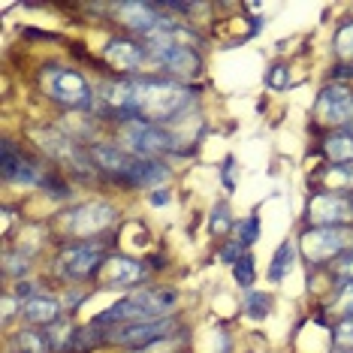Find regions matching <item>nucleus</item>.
Here are the masks:
<instances>
[{
	"label": "nucleus",
	"instance_id": "nucleus-1",
	"mask_svg": "<svg viewBox=\"0 0 353 353\" xmlns=\"http://www.w3.org/2000/svg\"><path fill=\"white\" fill-rule=\"evenodd\" d=\"M106 112L118 121H170L190 103V91L170 79H133L103 88Z\"/></svg>",
	"mask_w": 353,
	"mask_h": 353
},
{
	"label": "nucleus",
	"instance_id": "nucleus-2",
	"mask_svg": "<svg viewBox=\"0 0 353 353\" xmlns=\"http://www.w3.org/2000/svg\"><path fill=\"white\" fill-rule=\"evenodd\" d=\"M179 296L166 287H148V290H136L115 302L103 314H97L94 326H127V323H145V320H160L175 308Z\"/></svg>",
	"mask_w": 353,
	"mask_h": 353
},
{
	"label": "nucleus",
	"instance_id": "nucleus-3",
	"mask_svg": "<svg viewBox=\"0 0 353 353\" xmlns=\"http://www.w3.org/2000/svg\"><path fill=\"white\" fill-rule=\"evenodd\" d=\"M39 85H43L46 97L61 103V106H70V109H82L91 103V85L85 82L82 73L70 67H43L39 73Z\"/></svg>",
	"mask_w": 353,
	"mask_h": 353
},
{
	"label": "nucleus",
	"instance_id": "nucleus-4",
	"mask_svg": "<svg viewBox=\"0 0 353 353\" xmlns=\"http://www.w3.org/2000/svg\"><path fill=\"white\" fill-rule=\"evenodd\" d=\"M353 248V230L350 227H311L302 232L299 251L305 254L308 263H326L341 256L344 251Z\"/></svg>",
	"mask_w": 353,
	"mask_h": 353
},
{
	"label": "nucleus",
	"instance_id": "nucleus-5",
	"mask_svg": "<svg viewBox=\"0 0 353 353\" xmlns=\"http://www.w3.org/2000/svg\"><path fill=\"white\" fill-rule=\"evenodd\" d=\"M121 139L130 154L136 157H151V154H163V151H179L175 136L160 124L151 121H127L121 130Z\"/></svg>",
	"mask_w": 353,
	"mask_h": 353
},
{
	"label": "nucleus",
	"instance_id": "nucleus-6",
	"mask_svg": "<svg viewBox=\"0 0 353 353\" xmlns=\"http://www.w3.org/2000/svg\"><path fill=\"white\" fill-rule=\"evenodd\" d=\"M115 218L118 214L109 203L94 199V203H82V205L70 208V212L61 218V230L73 239H88V236H97V232L109 230Z\"/></svg>",
	"mask_w": 353,
	"mask_h": 353
},
{
	"label": "nucleus",
	"instance_id": "nucleus-7",
	"mask_svg": "<svg viewBox=\"0 0 353 353\" xmlns=\"http://www.w3.org/2000/svg\"><path fill=\"white\" fill-rule=\"evenodd\" d=\"M37 139H39V148H43L52 160H58V163H63L67 170H73L79 175H85V179L97 170L91 154H85V151L76 145L73 136L58 133V130H37Z\"/></svg>",
	"mask_w": 353,
	"mask_h": 353
},
{
	"label": "nucleus",
	"instance_id": "nucleus-8",
	"mask_svg": "<svg viewBox=\"0 0 353 353\" xmlns=\"http://www.w3.org/2000/svg\"><path fill=\"white\" fill-rule=\"evenodd\" d=\"M175 320L172 317H160V320H145V323H127V326H115L112 332L106 335V344H121V347H148L160 339L172 332Z\"/></svg>",
	"mask_w": 353,
	"mask_h": 353
},
{
	"label": "nucleus",
	"instance_id": "nucleus-9",
	"mask_svg": "<svg viewBox=\"0 0 353 353\" xmlns=\"http://www.w3.org/2000/svg\"><path fill=\"white\" fill-rule=\"evenodd\" d=\"M103 263H106V256H103L100 248L70 245V248H63L58 256V272H61V278H67V281H88V278L100 275Z\"/></svg>",
	"mask_w": 353,
	"mask_h": 353
},
{
	"label": "nucleus",
	"instance_id": "nucleus-10",
	"mask_svg": "<svg viewBox=\"0 0 353 353\" xmlns=\"http://www.w3.org/2000/svg\"><path fill=\"white\" fill-rule=\"evenodd\" d=\"M314 115L320 124L350 127L353 124V91L344 85H326L317 97Z\"/></svg>",
	"mask_w": 353,
	"mask_h": 353
},
{
	"label": "nucleus",
	"instance_id": "nucleus-11",
	"mask_svg": "<svg viewBox=\"0 0 353 353\" xmlns=\"http://www.w3.org/2000/svg\"><path fill=\"white\" fill-rule=\"evenodd\" d=\"M308 221L314 223V227H347L353 221V205L347 196L335 194V190H323V194L311 196Z\"/></svg>",
	"mask_w": 353,
	"mask_h": 353
},
{
	"label": "nucleus",
	"instance_id": "nucleus-12",
	"mask_svg": "<svg viewBox=\"0 0 353 353\" xmlns=\"http://www.w3.org/2000/svg\"><path fill=\"white\" fill-rule=\"evenodd\" d=\"M148 58L157 63L163 73L175 79H194L203 70V58L196 49H172V46H145Z\"/></svg>",
	"mask_w": 353,
	"mask_h": 353
},
{
	"label": "nucleus",
	"instance_id": "nucleus-13",
	"mask_svg": "<svg viewBox=\"0 0 353 353\" xmlns=\"http://www.w3.org/2000/svg\"><path fill=\"white\" fill-rule=\"evenodd\" d=\"M46 166L39 163V160L34 157H28L25 151H19L12 145L10 139L3 142V179L6 181H15V184H43L46 179Z\"/></svg>",
	"mask_w": 353,
	"mask_h": 353
},
{
	"label": "nucleus",
	"instance_id": "nucleus-14",
	"mask_svg": "<svg viewBox=\"0 0 353 353\" xmlns=\"http://www.w3.org/2000/svg\"><path fill=\"white\" fill-rule=\"evenodd\" d=\"M88 154H91V160H94V166H97V170L109 172L112 179H118L124 184H130L133 170H136V163H139V157L130 154L127 148H118V145H94Z\"/></svg>",
	"mask_w": 353,
	"mask_h": 353
},
{
	"label": "nucleus",
	"instance_id": "nucleus-15",
	"mask_svg": "<svg viewBox=\"0 0 353 353\" xmlns=\"http://www.w3.org/2000/svg\"><path fill=\"white\" fill-rule=\"evenodd\" d=\"M97 278H100V284L106 287V290L109 287H133V284H139V281L145 278V266L130 260V256H109V260L103 263Z\"/></svg>",
	"mask_w": 353,
	"mask_h": 353
},
{
	"label": "nucleus",
	"instance_id": "nucleus-16",
	"mask_svg": "<svg viewBox=\"0 0 353 353\" xmlns=\"http://www.w3.org/2000/svg\"><path fill=\"white\" fill-rule=\"evenodd\" d=\"M160 12H163V6H157V3H142V0H124V3L115 6V15H118V19H121L127 28L139 30L142 37H145L151 28L160 25V19H163Z\"/></svg>",
	"mask_w": 353,
	"mask_h": 353
},
{
	"label": "nucleus",
	"instance_id": "nucleus-17",
	"mask_svg": "<svg viewBox=\"0 0 353 353\" xmlns=\"http://www.w3.org/2000/svg\"><path fill=\"white\" fill-rule=\"evenodd\" d=\"M103 58L118 73H133V70H139L145 63L148 52H145V46H136L130 39H112L106 46V52H103Z\"/></svg>",
	"mask_w": 353,
	"mask_h": 353
},
{
	"label": "nucleus",
	"instance_id": "nucleus-18",
	"mask_svg": "<svg viewBox=\"0 0 353 353\" xmlns=\"http://www.w3.org/2000/svg\"><path fill=\"white\" fill-rule=\"evenodd\" d=\"M21 314H25L28 323L49 329L54 323H61V305H58V299H52V296H34V299H28L21 305Z\"/></svg>",
	"mask_w": 353,
	"mask_h": 353
},
{
	"label": "nucleus",
	"instance_id": "nucleus-19",
	"mask_svg": "<svg viewBox=\"0 0 353 353\" xmlns=\"http://www.w3.org/2000/svg\"><path fill=\"white\" fill-rule=\"evenodd\" d=\"M76 335H79V329H73L70 323H54V326L46 329V339H49V347L54 353L73 350L76 347Z\"/></svg>",
	"mask_w": 353,
	"mask_h": 353
},
{
	"label": "nucleus",
	"instance_id": "nucleus-20",
	"mask_svg": "<svg viewBox=\"0 0 353 353\" xmlns=\"http://www.w3.org/2000/svg\"><path fill=\"white\" fill-rule=\"evenodd\" d=\"M49 339H46V332H19L12 339V353H49Z\"/></svg>",
	"mask_w": 353,
	"mask_h": 353
},
{
	"label": "nucleus",
	"instance_id": "nucleus-21",
	"mask_svg": "<svg viewBox=\"0 0 353 353\" xmlns=\"http://www.w3.org/2000/svg\"><path fill=\"white\" fill-rule=\"evenodd\" d=\"M326 154L335 160V166H347L353 163V136H332L326 139Z\"/></svg>",
	"mask_w": 353,
	"mask_h": 353
},
{
	"label": "nucleus",
	"instance_id": "nucleus-22",
	"mask_svg": "<svg viewBox=\"0 0 353 353\" xmlns=\"http://www.w3.org/2000/svg\"><path fill=\"white\" fill-rule=\"evenodd\" d=\"M293 254H296V251H293L290 242H284V245H281L278 251H275V260H272V266H269V278H272V281H281V278L287 275V272L293 269Z\"/></svg>",
	"mask_w": 353,
	"mask_h": 353
},
{
	"label": "nucleus",
	"instance_id": "nucleus-23",
	"mask_svg": "<svg viewBox=\"0 0 353 353\" xmlns=\"http://www.w3.org/2000/svg\"><path fill=\"white\" fill-rule=\"evenodd\" d=\"M335 54L341 61H353V21L341 25L339 34H335Z\"/></svg>",
	"mask_w": 353,
	"mask_h": 353
},
{
	"label": "nucleus",
	"instance_id": "nucleus-24",
	"mask_svg": "<svg viewBox=\"0 0 353 353\" xmlns=\"http://www.w3.org/2000/svg\"><path fill=\"white\" fill-rule=\"evenodd\" d=\"M332 275H335V281H341L344 287L353 284V248H350V251H344L341 256H335Z\"/></svg>",
	"mask_w": 353,
	"mask_h": 353
},
{
	"label": "nucleus",
	"instance_id": "nucleus-25",
	"mask_svg": "<svg viewBox=\"0 0 353 353\" xmlns=\"http://www.w3.org/2000/svg\"><path fill=\"white\" fill-rule=\"evenodd\" d=\"M39 188H43V190H46V194H49L52 199H67V196H70V188H67V181H63V179H58V175H54V172H49V175H46Z\"/></svg>",
	"mask_w": 353,
	"mask_h": 353
},
{
	"label": "nucleus",
	"instance_id": "nucleus-26",
	"mask_svg": "<svg viewBox=\"0 0 353 353\" xmlns=\"http://www.w3.org/2000/svg\"><path fill=\"white\" fill-rule=\"evenodd\" d=\"M232 275H236V281H239V287H251L254 284V260L251 256H242V260L232 266Z\"/></svg>",
	"mask_w": 353,
	"mask_h": 353
},
{
	"label": "nucleus",
	"instance_id": "nucleus-27",
	"mask_svg": "<svg viewBox=\"0 0 353 353\" xmlns=\"http://www.w3.org/2000/svg\"><path fill=\"white\" fill-rule=\"evenodd\" d=\"M230 212H227V205H214L212 208V221H208V227H212L214 236H223V232L230 230Z\"/></svg>",
	"mask_w": 353,
	"mask_h": 353
},
{
	"label": "nucleus",
	"instance_id": "nucleus-28",
	"mask_svg": "<svg viewBox=\"0 0 353 353\" xmlns=\"http://www.w3.org/2000/svg\"><path fill=\"white\" fill-rule=\"evenodd\" d=\"M3 272L6 275H25L28 272V256L25 254H6L3 256Z\"/></svg>",
	"mask_w": 353,
	"mask_h": 353
},
{
	"label": "nucleus",
	"instance_id": "nucleus-29",
	"mask_svg": "<svg viewBox=\"0 0 353 353\" xmlns=\"http://www.w3.org/2000/svg\"><path fill=\"white\" fill-rule=\"evenodd\" d=\"M335 341H339V344H344V347H350V350H353V314L341 317V323L335 326Z\"/></svg>",
	"mask_w": 353,
	"mask_h": 353
},
{
	"label": "nucleus",
	"instance_id": "nucleus-30",
	"mask_svg": "<svg viewBox=\"0 0 353 353\" xmlns=\"http://www.w3.org/2000/svg\"><path fill=\"white\" fill-rule=\"evenodd\" d=\"M256 232H260V221H256L254 214H251V218H248L242 227H239V242H242L245 248L254 245V242H256Z\"/></svg>",
	"mask_w": 353,
	"mask_h": 353
},
{
	"label": "nucleus",
	"instance_id": "nucleus-31",
	"mask_svg": "<svg viewBox=\"0 0 353 353\" xmlns=\"http://www.w3.org/2000/svg\"><path fill=\"white\" fill-rule=\"evenodd\" d=\"M245 308H248V314H251V317H266L269 299H266L263 293H251V296H248V305H245Z\"/></svg>",
	"mask_w": 353,
	"mask_h": 353
},
{
	"label": "nucleus",
	"instance_id": "nucleus-32",
	"mask_svg": "<svg viewBox=\"0 0 353 353\" xmlns=\"http://www.w3.org/2000/svg\"><path fill=\"white\" fill-rule=\"evenodd\" d=\"M335 311H339V314H353V284H347V287H341V296L339 299H335V305H332Z\"/></svg>",
	"mask_w": 353,
	"mask_h": 353
},
{
	"label": "nucleus",
	"instance_id": "nucleus-33",
	"mask_svg": "<svg viewBox=\"0 0 353 353\" xmlns=\"http://www.w3.org/2000/svg\"><path fill=\"white\" fill-rule=\"evenodd\" d=\"M242 248H245V245L236 239V242L227 245V248H223V251H221V260H223V263H232V266H236V263L242 260Z\"/></svg>",
	"mask_w": 353,
	"mask_h": 353
},
{
	"label": "nucleus",
	"instance_id": "nucleus-34",
	"mask_svg": "<svg viewBox=\"0 0 353 353\" xmlns=\"http://www.w3.org/2000/svg\"><path fill=\"white\" fill-rule=\"evenodd\" d=\"M269 85H272V88H284V85H287V70H284V67H272Z\"/></svg>",
	"mask_w": 353,
	"mask_h": 353
},
{
	"label": "nucleus",
	"instance_id": "nucleus-35",
	"mask_svg": "<svg viewBox=\"0 0 353 353\" xmlns=\"http://www.w3.org/2000/svg\"><path fill=\"white\" fill-rule=\"evenodd\" d=\"M12 311H15V299H12L10 293H6V296H3V320H10Z\"/></svg>",
	"mask_w": 353,
	"mask_h": 353
},
{
	"label": "nucleus",
	"instance_id": "nucleus-36",
	"mask_svg": "<svg viewBox=\"0 0 353 353\" xmlns=\"http://www.w3.org/2000/svg\"><path fill=\"white\" fill-rule=\"evenodd\" d=\"M151 203H154V205H163V203H170V194H163V190H160V194H154V196H151Z\"/></svg>",
	"mask_w": 353,
	"mask_h": 353
},
{
	"label": "nucleus",
	"instance_id": "nucleus-37",
	"mask_svg": "<svg viewBox=\"0 0 353 353\" xmlns=\"http://www.w3.org/2000/svg\"><path fill=\"white\" fill-rule=\"evenodd\" d=\"M350 205H353V194H350Z\"/></svg>",
	"mask_w": 353,
	"mask_h": 353
},
{
	"label": "nucleus",
	"instance_id": "nucleus-38",
	"mask_svg": "<svg viewBox=\"0 0 353 353\" xmlns=\"http://www.w3.org/2000/svg\"><path fill=\"white\" fill-rule=\"evenodd\" d=\"M344 353H353V350H344Z\"/></svg>",
	"mask_w": 353,
	"mask_h": 353
}]
</instances>
